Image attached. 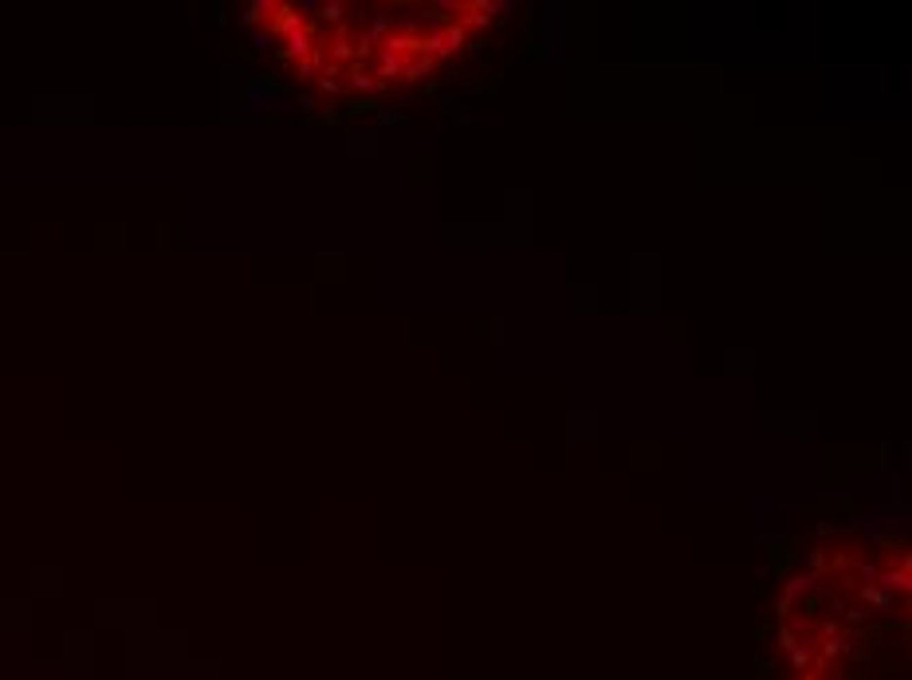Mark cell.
<instances>
[{
    "label": "cell",
    "instance_id": "cell-5",
    "mask_svg": "<svg viewBox=\"0 0 912 680\" xmlns=\"http://www.w3.org/2000/svg\"><path fill=\"white\" fill-rule=\"evenodd\" d=\"M271 8H276V4H271V0H256V4H248V8H244V16H240V24H264V12L271 16Z\"/></svg>",
    "mask_w": 912,
    "mask_h": 680
},
{
    "label": "cell",
    "instance_id": "cell-3",
    "mask_svg": "<svg viewBox=\"0 0 912 680\" xmlns=\"http://www.w3.org/2000/svg\"><path fill=\"white\" fill-rule=\"evenodd\" d=\"M323 63H327V55H323V44H319L311 55H303V60H295V75L299 79H311V75H319L323 71Z\"/></svg>",
    "mask_w": 912,
    "mask_h": 680
},
{
    "label": "cell",
    "instance_id": "cell-1",
    "mask_svg": "<svg viewBox=\"0 0 912 680\" xmlns=\"http://www.w3.org/2000/svg\"><path fill=\"white\" fill-rule=\"evenodd\" d=\"M315 48H319L315 28H299L292 36H283V55H287V60H303V55H311Z\"/></svg>",
    "mask_w": 912,
    "mask_h": 680
},
{
    "label": "cell",
    "instance_id": "cell-4",
    "mask_svg": "<svg viewBox=\"0 0 912 680\" xmlns=\"http://www.w3.org/2000/svg\"><path fill=\"white\" fill-rule=\"evenodd\" d=\"M346 75H350V87H354V91H382L377 75H370L362 63H350V67H346Z\"/></svg>",
    "mask_w": 912,
    "mask_h": 680
},
{
    "label": "cell",
    "instance_id": "cell-7",
    "mask_svg": "<svg viewBox=\"0 0 912 680\" xmlns=\"http://www.w3.org/2000/svg\"><path fill=\"white\" fill-rule=\"evenodd\" d=\"M342 12H346L342 4H319V20L323 24H342Z\"/></svg>",
    "mask_w": 912,
    "mask_h": 680
},
{
    "label": "cell",
    "instance_id": "cell-2",
    "mask_svg": "<svg viewBox=\"0 0 912 680\" xmlns=\"http://www.w3.org/2000/svg\"><path fill=\"white\" fill-rule=\"evenodd\" d=\"M271 36H292V32H299V28H303V20H299V12H295L292 4H276V8H271Z\"/></svg>",
    "mask_w": 912,
    "mask_h": 680
},
{
    "label": "cell",
    "instance_id": "cell-6",
    "mask_svg": "<svg viewBox=\"0 0 912 680\" xmlns=\"http://www.w3.org/2000/svg\"><path fill=\"white\" fill-rule=\"evenodd\" d=\"M350 36H346V32H339V36H334V44H330V55H334V60L330 63H339V60H350Z\"/></svg>",
    "mask_w": 912,
    "mask_h": 680
},
{
    "label": "cell",
    "instance_id": "cell-8",
    "mask_svg": "<svg viewBox=\"0 0 912 680\" xmlns=\"http://www.w3.org/2000/svg\"><path fill=\"white\" fill-rule=\"evenodd\" d=\"M271 39H276V36H271L268 28H264V32H256V36H252V51H268Z\"/></svg>",
    "mask_w": 912,
    "mask_h": 680
}]
</instances>
